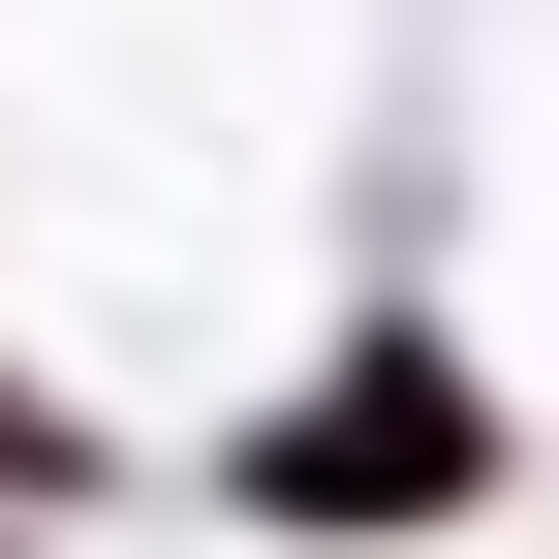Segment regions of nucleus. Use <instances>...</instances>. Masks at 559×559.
Masks as SVG:
<instances>
[{"instance_id":"nucleus-1","label":"nucleus","mask_w":559,"mask_h":559,"mask_svg":"<svg viewBox=\"0 0 559 559\" xmlns=\"http://www.w3.org/2000/svg\"><path fill=\"white\" fill-rule=\"evenodd\" d=\"M466 466H498V436H466V373H342V404H280V466H249V498H466Z\"/></svg>"}]
</instances>
